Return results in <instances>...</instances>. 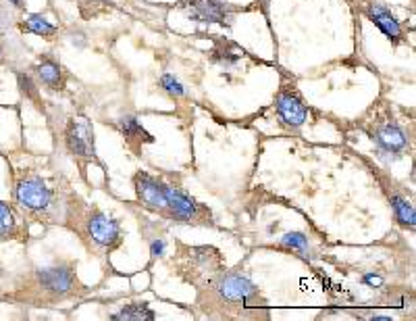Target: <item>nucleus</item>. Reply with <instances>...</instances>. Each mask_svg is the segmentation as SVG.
<instances>
[{
    "label": "nucleus",
    "mask_w": 416,
    "mask_h": 321,
    "mask_svg": "<svg viewBox=\"0 0 416 321\" xmlns=\"http://www.w3.org/2000/svg\"><path fill=\"white\" fill-rule=\"evenodd\" d=\"M362 282H364V284H368V286H381V282H383V280H381V277H377V275H364V277H362Z\"/></svg>",
    "instance_id": "21"
},
{
    "label": "nucleus",
    "mask_w": 416,
    "mask_h": 321,
    "mask_svg": "<svg viewBox=\"0 0 416 321\" xmlns=\"http://www.w3.org/2000/svg\"><path fill=\"white\" fill-rule=\"evenodd\" d=\"M279 247H281V249H288V251H294V253H300V255H304V257H310V255H312L308 236L302 234V232H288V234L279 240Z\"/></svg>",
    "instance_id": "15"
},
{
    "label": "nucleus",
    "mask_w": 416,
    "mask_h": 321,
    "mask_svg": "<svg viewBox=\"0 0 416 321\" xmlns=\"http://www.w3.org/2000/svg\"><path fill=\"white\" fill-rule=\"evenodd\" d=\"M159 84H161V88H163L171 98H183V96H185V88H183V84L179 81L173 73H163V75H161V79H159Z\"/></svg>",
    "instance_id": "17"
},
{
    "label": "nucleus",
    "mask_w": 416,
    "mask_h": 321,
    "mask_svg": "<svg viewBox=\"0 0 416 321\" xmlns=\"http://www.w3.org/2000/svg\"><path fill=\"white\" fill-rule=\"evenodd\" d=\"M79 236L96 253H113L121 244V225L96 207H88L79 215Z\"/></svg>",
    "instance_id": "2"
},
{
    "label": "nucleus",
    "mask_w": 416,
    "mask_h": 321,
    "mask_svg": "<svg viewBox=\"0 0 416 321\" xmlns=\"http://www.w3.org/2000/svg\"><path fill=\"white\" fill-rule=\"evenodd\" d=\"M275 113L283 128L297 131L308 119V107L304 105L302 96L297 94L296 86H283L275 96Z\"/></svg>",
    "instance_id": "7"
},
{
    "label": "nucleus",
    "mask_w": 416,
    "mask_h": 321,
    "mask_svg": "<svg viewBox=\"0 0 416 321\" xmlns=\"http://www.w3.org/2000/svg\"><path fill=\"white\" fill-rule=\"evenodd\" d=\"M185 11L189 19L200 21V23L225 25L232 21V8L225 0H187Z\"/></svg>",
    "instance_id": "8"
},
{
    "label": "nucleus",
    "mask_w": 416,
    "mask_h": 321,
    "mask_svg": "<svg viewBox=\"0 0 416 321\" xmlns=\"http://www.w3.org/2000/svg\"><path fill=\"white\" fill-rule=\"evenodd\" d=\"M21 30L23 32H29V34H36V36H42V38H48V36H55L57 34V25L51 23L42 15H29L27 19H23Z\"/></svg>",
    "instance_id": "14"
},
{
    "label": "nucleus",
    "mask_w": 416,
    "mask_h": 321,
    "mask_svg": "<svg viewBox=\"0 0 416 321\" xmlns=\"http://www.w3.org/2000/svg\"><path fill=\"white\" fill-rule=\"evenodd\" d=\"M0 63H2V46H0Z\"/></svg>",
    "instance_id": "23"
},
{
    "label": "nucleus",
    "mask_w": 416,
    "mask_h": 321,
    "mask_svg": "<svg viewBox=\"0 0 416 321\" xmlns=\"http://www.w3.org/2000/svg\"><path fill=\"white\" fill-rule=\"evenodd\" d=\"M364 13H366V17L370 19V23H375L391 42H402V38H404L402 25H400V21L391 15V11H389L385 4H381V2H368V4L364 6Z\"/></svg>",
    "instance_id": "9"
},
{
    "label": "nucleus",
    "mask_w": 416,
    "mask_h": 321,
    "mask_svg": "<svg viewBox=\"0 0 416 321\" xmlns=\"http://www.w3.org/2000/svg\"><path fill=\"white\" fill-rule=\"evenodd\" d=\"M15 228H17V221H15L11 207L0 200V242L11 238L15 234Z\"/></svg>",
    "instance_id": "16"
},
{
    "label": "nucleus",
    "mask_w": 416,
    "mask_h": 321,
    "mask_svg": "<svg viewBox=\"0 0 416 321\" xmlns=\"http://www.w3.org/2000/svg\"><path fill=\"white\" fill-rule=\"evenodd\" d=\"M368 138L385 155H402L408 148V136L400 124H396L387 113L375 115V122L366 126Z\"/></svg>",
    "instance_id": "5"
},
{
    "label": "nucleus",
    "mask_w": 416,
    "mask_h": 321,
    "mask_svg": "<svg viewBox=\"0 0 416 321\" xmlns=\"http://www.w3.org/2000/svg\"><path fill=\"white\" fill-rule=\"evenodd\" d=\"M213 61L225 65V67H232V65H236L239 61V55L238 53H232L227 46H221V48H217L213 53Z\"/></svg>",
    "instance_id": "19"
},
{
    "label": "nucleus",
    "mask_w": 416,
    "mask_h": 321,
    "mask_svg": "<svg viewBox=\"0 0 416 321\" xmlns=\"http://www.w3.org/2000/svg\"><path fill=\"white\" fill-rule=\"evenodd\" d=\"M165 249H167V242L165 240H152V244H150V257L152 258H159L165 255Z\"/></svg>",
    "instance_id": "20"
},
{
    "label": "nucleus",
    "mask_w": 416,
    "mask_h": 321,
    "mask_svg": "<svg viewBox=\"0 0 416 321\" xmlns=\"http://www.w3.org/2000/svg\"><path fill=\"white\" fill-rule=\"evenodd\" d=\"M111 320H117V321H142V320H148V321H154L156 320V313L146 305V303H133V305H127V307H123L119 313H115V315H111Z\"/></svg>",
    "instance_id": "13"
},
{
    "label": "nucleus",
    "mask_w": 416,
    "mask_h": 321,
    "mask_svg": "<svg viewBox=\"0 0 416 321\" xmlns=\"http://www.w3.org/2000/svg\"><path fill=\"white\" fill-rule=\"evenodd\" d=\"M17 81H19V90H21V94H23L25 98H29V100H38V90H36V86H34V81H32V77H29V75H25V73H17Z\"/></svg>",
    "instance_id": "18"
},
{
    "label": "nucleus",
    "mask_w": 416,
    "mask_h": 321,
    "mask_svg": "<svg viewBox=\"0 0 416 321\" xmlns=\"http://www.w3.org/2000/svg\"><path fill=\"white\" fill-rule=\"evenodd\" d=\"M15 8H23V4H25V0H8Z\"/></svg>",
    "instance_id": "22"
},
{
    "label": "nucleus",
    "mask_w": 416,
    "mask_h": 321,
    "mask_svg": "<svg viewBox=\"0 0 416 321\" xmlns=\"http://www.w3.org/2000/svg\"><path fill=\"white\" fill-rule=\"evenodd\" d=\"M65 146L69 150V155L79 161L81 171L86 169L88 163H98L96 157V144H94V128L90 124V119L86 117H73L67 122L65 128Z\"/></svg>",
    "instance_id": "4"
},
{
    "label": "nucleus",
    "mask_w": 416,
    "mask_h": 321,
    "mask_svg": "<svg viewBox=\"0 0 416 321\" xmlns=\"http://www.w3.org/2000/svg\"><path fill=\"white\" fill-rule=\"evenodd\" d=\"M119 129L125 138V142L133 148V150H140L142 144H152L154 142V136L150 131H146V128L133 117V115H125L119 119Z\"/></svg>",
    "instance_id": "10"
},
{
    "label": "nucleus",
    "mask_w": 416,
    "mask_h": 321,
    "mask_svg": "<svg viewBox=\"0 0 416 321\" xmlns=\"http://www.w3.org/2000/svg\"><path fill=\"white\" fill-rule=\"evenodd\" d=\"M34 290L42 303H60L75 296L79 292L75 267L71 263H59L34 271Z\"/></svg>",
    "instance_id": "1"
},
{
    "label": "nucleus",
    "mask_w": 416,
    "mask_h": 321,
    "mask_svg": "<svg viewBox=\"0 0 416 321\" xmlns=\"http://www.w3.org/2000/svg\"><path fill=\"white\" fill-rule=\"evenodd\" d=\"M36 75H38L40 84L46 86V88H51V90H57L59 92V90L65 88V79H67L65 69L55 59H48V57L42 59L38 63V67H36Z\"/></svg>",
    "instance_id": "11"
},
{
    "label": "nucleus",
    "mask_w": 416,
    "mask_h": 321,
    "mask_svg": "<svg viewBox=\"0 0 416 321\" xmlns=\"http://www.w3.org/2000/svg\"><path fill=\"white\" fill-rule=\"evenodd\" d=\"M53 198L55 192L38 176H27L19 180L15 186V200L19 202V207H23L29 213L46 215L53 207Z\"/></svg>",
    "instance_id": "6"
},
{
    "label": "nucleus",
    "mask_w": 416,
    "mask_h": 321,
    "mask_svg": "<svg viewBox=\"0 0 416 321\" xmlns=\"http://www.w3.org/2000/svg\"><path fill=\"white\" fill-rule=\"evenodd\" d=\"M389 192V190H387ZM389 202H391V207H394V215H396V219H398V223L402 225V228H410V230H415V223H416V213H415V207L402 196V194H398L396 190H391L389 192Z\"/></svg>",
    "instance_id": "12"
},
{
    "label": "nucleus",
    "mask_w": 416,
    "mask_h": 321,
    "mask_svg": "<svg viewBox=\"0 0 416 321\" xmlns=\"http://www.w3.org/2000/svg\"><path fill=\"white\" fill-rule=\"evenodd\" d=\"M208 288L215 292L217 301L221 305H229V307H243V309H254V307H264V301L258 292V288L243 275L238 273H223L219 277H215Z\"/></svg>",
    "instance_id": "3"
}]
</instances>
